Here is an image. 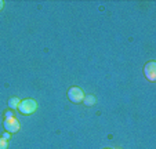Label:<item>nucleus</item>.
I'll use <instances>...</instances> for the list:
<instances>
[{
	"label": "nucleus",
	"mask_w": 156,
	"mask_h": 149,
	"mask_svg": "<svg viewBox=\"0 0 156 149\" xmlns=\"http://www.w3.org/2000/svg\"><path fill=\"white\" fill-rule=\"evenodd\" d=\"M144 75L149 82H155V79H156V62L155 61H149L147 65H145Z\"/></svg>",
	"instance_id": "obj_3"
},
{
	"label": "nucleus",
	"mask_w": 156,
	"mask_h": 149,
	"mask_svg": "<svg viewBox=\"0 0 156 149\" xmlns=\"http://www.w3.org/2000/svg\"><path fill=\"white\" fill-rule=\"evenodd\" d=\"M4 129L7 133H17L20 130V122H18L15 117H7L4 120Z\"/></svg>",
	"instance_id": "obj_4"
},
{
	"label": "nucleus",
	"mask_w": 156,
	"mask_h": 149,
	"mask_svg": "<svg viewBox=\"0 0 156 149\" xmlns=\"http://www.w3.org/2000/svg\"><path fill=\"white\" fill-rule=\"evenodd\" d=\"M2 138H3V140H9V138H10V133H4V134L3 135H2Z\"/></svg>",
	"instance_id": "obj_9"
},
{
	"label": "nucleus",
	"mask_w": 156,
	"mask_h": 149,
	"mask_svg": "<svg viewBox=\"0 0 156 149\" xmlns=\"http://www.w3.org/2000/svg\"><path fill=\"white\" fill-rule=\"evenodd\" d=\"M37 109V102L35 99H24L21 101L20 105H18V111L22 115H30Z\"/></svg>",
	"instance_id": "obj_1"
},
{
	"label": "nucleus",
	"mask_w": 156,
	"mask_h": 149,
	"mask_svg": "<svg viewBox=\"0 0 156 149\" xmlns=\"http://www.w3.org/2000/svg\"><path fill=\"white\" fill-rule=\"evenodd\" d=\"M83 102H84V105H88L91 106L95 104V98L93 95H88V97H84V99H83Z\"/></svg>",
	"instance_id": "obj_6"
},
{
	"label": "nucleus",
	"mask_w": 156,
	"mask_h": 149,
	"mask_svg": "<svg viewBox=\"0 0 156 149\" xmlns=\"http://www.w3.org/2000/svg\"><path fill=\"white\" fill-rule=\"evenodd\" d=\"M3 7H4V3H3V2H2V0H0V11L3 10Z\"/></svg>",
	"instance_id": "obj_10"
},
{
	"label": "nucleus",
	"mask_w": 156,
	"mask_h": 149,
	"mask_svg": "<svg viewBox=\"0 0 156 149\" xmlns=\"http://www.w3.org/2000/svg\"><path fill=\"white\" fill-rule=\"evenodd\" d=\"M0 149H7V141L0 137Z\"/></svg>",
	"instance_id": "obj_7"
},
{
	"label": "nucleus",
	"mask_w": 156,
	"mask_h": 149,
	"mask_svg": "<svg viewBox=\"0 0 156 149\" xmlns=\"http://www.w3.org/2000/svg\"><path fill=\"white\" fill-rule=\"evenodd\" d=\"M4 116H6V119L7 117H14V113H12V112H6V113H4Z\"/></svg>",
	"instance_id": "obj_8"
},
{
	"label": "nucleus",
	"mask_w": 156,
	"mask_h": 149,
	"mask_svg": "<svg viewBox=\"0 0 156 149\" xmlns=\"http://www.w3.org/2000/svg\"><path fill=\"white\" fill-rule=\"evenodd\" d=\"M68 98L75 104L83 102V99H84V93H83V90L79 87H72L68 90Z\"/></svg>",
	"instance_id": "obj_2"
},
{
	"label": "nucleus",
	"mask_w": 156,
	"mask_h": 149,
	"mask_svg": "<svg viewBox=\"0 0 156 149\" xmlns=\"http://www.w3.org/2000/svg\"><path fill=\"white\" fill-rule=\"evenodd\" d=\"M20 99L17 98V97H14V98H10V101H9V106L11 109H18V105H20Z\"/></svg>",
	"instance_id": "obj_5"
}]
</instances>
